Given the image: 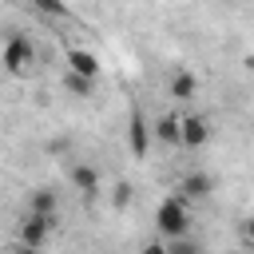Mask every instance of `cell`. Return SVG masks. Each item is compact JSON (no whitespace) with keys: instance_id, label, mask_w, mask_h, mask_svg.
<instances>
[{"instance_id":"obj_4","label":"cell","mask_w":254,"mask_h":254,"mask_svg":"<svg viewBox=\"0 0 254 254\" xmlns=\"http://www.w3.org/2000/svg\"><path fill=\"white\" fill-rule=\"evenodd\" d=\"M52 226H56V214H36V210H28L24 222H20V246H44L48 234H52Z\"/></svg>"},{"instance_id":"obj_8","label":"cell","mask_w":254,"mask_h":254,"mask_svg":"<svg viewBox=\"0 0 254 254\" xmlns=\"http://www.w3.org/2000/svg\"><path fill=\"white\" fill-rule=\"evenodd\" d=\"M167 91H171V99H179V103H190V99H194V91H198V75H194V71H187V67H179V71L171 75Z\"/></svg>"},{"instance_id":"obj_1","label":"cell","mask_w":254,"mask_h":254,"mask_svg":"<svg viewBox=\"0 0 254 254\" xmlns=\"http://www.w3.org/2000/svg\"><path fill=\"white\" fill-rule=\"evenodd\" d=\"M155 226H159L163 238H179V234H187V230H190V206H187V198H183V194L163 198V202L155 206Z\"/></svg>"},{"instance_id":"obj_5","label":"cell","mask_w":254,"mask_h":254,"mask_svg":"<svg viewBox=\"0 0 254 254\" xmlns=\"http://www.w3.org/2000/svg\"><path fill=\"white\" fill-rule=\"evenodd\" d=\"M210 139V123L202 115H179V147H190V151H202Z\"/></svg>"},{"instance_id":"obj_11","label":"cell","mask_w":254,"mask_h":254,"mask_svg":"<svg viewBox=\"0 0 254 254\" xmlns=\"http://www.w3.org/2000/svg\"><path fill=\"white\" fill-rule=\"evenodd\" d=\"M28 210H36V214H56V210H60V198H56V190H48V187L32 190V194H28Z\"/></svg>"},{"instance_id":"obj_6","label":"cell","mask_w":254,"mask_h":254,"mask_svg":"<svg viewBox=\"0 0 254 254\" xmlns=\"http://www.w3.org/2000/svg\"><path fill=\"white\" fill-rule=\"evenodd\" d=\"M64 64H67L71 75L99 79V60H95V52H87V48H67V52H64Z\"/></svg>"},{"instance_id":"obj_3","label":"cell","mask_w":254,"mask_h":254,"mask_svg":"<svg viewBox=\"0 0 254 254\" xmlns=\"http://www.w3.org/2000/svg\"><path fill=\"white\" fill-rule=\"evenodd\" d=\"M127 147L135 159H147V151H151V123L139 107H131V115H127Z\"/></svg>"},{"instance_id":"obj_2","label":"cell","mask_w":254,"mask_h":254,"mask_svg":"<svg viewBox=\"0 0 254 254\" xmlns=\"http://www.w3.org/2000/svg\"><path fill=\"white\" fill-rule=\"evenodd\" d=\"M0 64H4L8 75L28 79V75L36 71V44H32L28 36H12V40L0 48Z\"/></svg>"},{"instance_id":"obj_12","label":"cell","mask_w":254,"mask_h":254,"mask_svg":"<svg viewBox=\"0 0 254 254\" xmlns=\"http://www.w3.org/2000/svg\"><path fill=\"white\" fill-rule=\"evenodd\" d=\"M32 8L48 20H67V4L64 0H32Z\"/></svg>"},{"instance_id":"obj_14","label":"cell","mask_w":254,"mask_h":254,"mask_svg":"<svg viewBox=\"0 0 254 254\" xmlns=\"http://www.w3.org/2000/svg\"><path fill=\"white\" fill-rule=\"evenodd\" d=\"M127 202H131V187L119 183V187H115V206H127Z\"/></svg>"},{"instance_id":"obj_10","label":"cell","mask_w":254,"mask_h":254,"mask_svg":"<svg viewBox=\"0 0 254 254\" xmlns=\"http://www.w3.org/2000/svg\"><path fill=\"white\" fill-rule=\"evenodd\" d=\"M151 139L179 147V115H159V119L151 123Z\"/></svg>"},{"instance_id":"obj_13","label":"cell","mask_w":254,"mask_h":254,"mask_svg":"<svg viewBox=\"0 0 254 254\" xmlns=\"http://www.w3.org/2000/svg\"><path fill=\"white\" fill-rule=\"evenodd\" d=\"M64 87H67L75 99H87L91 87H95V79H83V75H71V71H67V75H64Z\"/></svg>"},{"instance_id":"obj_9","label":"cell","mask_w":254,"mask_h":254,"mask_svg":"<svg viewBox=\"0 0 254 254\" xmlns=\"http://www.w3.org/2000/svg\"><path fill=\"white\" fill-rule=\"evenodd\" d=\"M71 187L79 190V194H99V187H103V179H99V171L91 167V163H75L71 167Z\"/></svg>"},{"instance_id":"obj_7","label":"cell","mask_w":254,"mask_h":254,"mask_svg":"<svg viewBox=\"0 0 254 254\" xmlns=\"http://www.w3.org/2000/svg\"><path fill=\"white\" fill-rule=\"evenodd\" d=\"M210 190H214V179H210L206 171H190V175H183V183H179V194H183L187 202L210 198Z\"/></svg>"}]
</instances>
